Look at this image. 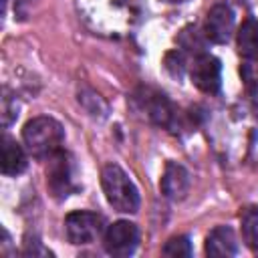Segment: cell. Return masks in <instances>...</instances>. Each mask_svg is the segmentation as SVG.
Returning a JSON list of instances; mask_svg holds the SVG:
<instances>
[{"instance_id": "6da1fadb", "label": "cell", "mask_w": 258, "mask_h": 258, "mask_svg": "<svg viewBox=\"0 0 258 258\" xmlns=\"http://www.w3.org/2000/svg\"><path fill=\"white\" fill-rule=\"evenodd\" d=\"M64 139L62 125L52 117H34L22 129V141L26 151L36 159H48L54 155Z\"/></svg>"}, {"instance_id": "7a4b0ae2", "label": "cell", "mask_w": 258, "mask_h": 258, "mask_svg": "<svg viewBox=\"0 0 258 258\" xmlns=\"http://www.w3.org/2000/svg\"><path fill=\"white\" fill-rule=\"evenodd\" d=\"M101 187L113 210L123 214H135L139 210V191L129 175L117 165L109 163L101 171Z\"/></svg>"}, {"instance_id": "3957f363", "label": "cell", "mask_w": 258, "mask_h": 258, "mask_svg": "<svg viewBox=\"0 0 258 258\" xmlns=\"http://www.w3.org/2000/svg\"><path fill=\"white\" fill-rule=\"evenodd\" d=\"M139 16V0H107L105 10L91 22L93 28L107 34H121L131 28Z\"/></svg>"}, {"instance_id": "277c9868", "label": "cell", "mask_w": 258, "mask_h": 258, "mask_svg": "<svg viewBox=\"0 0 258 258\" xmlns=\"http://www.w3.org/2000/svg\"><path fill=\"white\" fill-rule=\"evenodd\" d=\"M46 185L50 194L56 200L69 198L73 191H77L75 183V163L71 155L62 149H58L54 155L48 157V167H46Z\"/></svg>"}, {"instance_id": "5b68a950", "label": "cell", "mask_w": 258, "mask_h": 258, "mask_svg": "<svg viewBox=\"0 0 258 258\" xmlns=\"http://www.w3.org/2000/svg\"><path fill=\"white\" fill-rule=\"evenodd\" d=\"M103 218L93 212H71L64 220V232L71 244H91L103 234Z\"/></svg>"}, {"instance_id": "8992f818", "label": "cell", "mask_w": 258, "mask_h": 258, "mask_svg": "<svg viewBox=\"0 0 258 258\" xmlns=\"http://www.w3.org/2000/svg\"><path fill=\"white\" fill-rule=\"evenodd\" d=\"M189 77H191V83L202 93L214 95L220 91V85H222V64L216 56L202 52L194 58L191 69H189Z\"/></svg>"}, {"instance_id": "52a82bcc", "label": "cell", "mask_w": 258, "mask_h": 258, "mask_svg": "<svg viewBox=\"0 0 258 258\" xmlns=\"http://www.w3.org/2000/svg\"><path fill=\"white\" fill-rule=\"evenodd\" d=\"M103 244L111 256H129L139 244V230L133 222L119 220L107 228Z\"/></svg>"}, {"instance_id": "ba28073f", "label": "cell", "mask_w": 258, "mask_h": 258, "mask_svg": "<svg viewBox=\"0 0 258 258\" xmlns=\"http://www.w3.org/2000/svg\"><path fill=\"white\" fill-rule=\"evenodd\" d=\"M204 34L216 44H226L234 34V12L226 4H216L206 16Z\"/></svg>"}, {"instance_id": "9c48e42d", "label": "cell", "mask_w": 258, "mask_h": 258, "mask_svg": "<svg viewBox=\"0 0 258 258\" xmlns=\"http://www.w3.org/2000/svg\"><path fill=\"white\" fill-rule=\"evenodd\" d=\"M159 187H161V194L165 198L181 200L187 194V187H189L187 169L183 165L175 163V161H167L165 169H163V175H161V181H159Z\"/></svg>"}, {"instance_id": "30bf717a", "label": "cell", "mask_w": 258, "mask_h": 258, "mask_svg": "<svg viewBox=\"0 0 258 258\" xmlns=\"http://www.w3.org/2000/svg\"><path fill=\"white\" fill-rule=\"evenodd\" d=\"M206 254L208 256H236L238 242L236 234L230 226H216L206 238Z\"/></svg>"}, {"instance_id": "8fae6325", "label": "cell", "mask_w": 258, "mask_h": 258, "mask_svg": "<svg viewBox=\"0 0 258 258\" xmlns=\"http://www.w3.org/2000/svg\"><path fill=\"white\" fill-rule=\"evenodd\" d=\"M143 109L147 113V117L161 125V127H171L173 125V119H175V113H173V107L171 103L165 99V95L161 93H151V95H145L143 99Z\"/></svg>"}, {"instance_id": "7c38bea8", "label": "cell", "mask_w": 258, "mask_h": 258, "mask_svg": "<svg viewBox=\"0 0 258 258\" xmlns=\"http://www.w3.org/2000/svg\"><path fill=\"white\" fill-rule=\"evenodd\" d=\"M26 165H28V161H26L24 149L14 139L4 135V139H2V173L18 175L26 169Z\"/></svg>"}, {"instance_id": "4fadbf2b", "label": "cell", "mask_w": 258, "mask_h": 258, "mask_svg": "<svg viewBox=\"0 0 258 258\" xmlns=\"http://www.w3.org/2000/svg\"><path fill=\"white\" fill-rule=\"evenodd\" d=\"M238 50L242 56L252 58L258 54V20L246 18L238 30Z\"/></svg>"}, {"instance_id": "5bb4252c", "label": "cell", "mask_w": 258, "mask_h": 258, "mask_svg": "<svg viewBox=\"0 0 258 258\" xmlns=\"http://www.w3.org/2000/svg\"><path fill=\"white\" fill-rule=\"evenodd\" d=\"M240 222H242V236L246 240V244L256 250L258 248V208L250 206L240 214Z\"/></svg>"}, {"instance_id": "9a60e30c", "label": "cell", "mask_w": 258, "mask_h": 258, "mask_svg": "<svg viewBox=\"0 0 258 258\" xmlns=\"http://www.w3.org/2000/svg\"><path fill=\"white\" fill-rule=\"evenodd\" d=\"M163 254L171 256V258H179V256H189L191 254V244L187 236H175L169 238L163 246Z\"/></svg>"}, {"instance_id": "2e32d148", "label": "cell", "mask_w": 258, "mask_h": 258, "mask_svg": "<svg viewBox=\"0 0 258 258\" xmlns=\"http://www.w3.org/2000/svg\"><path fill=\"white\" fill-rule=\"evenodd\" d=\"M163 2H183V0H163Z\"/></svg>"}]
</instances>
